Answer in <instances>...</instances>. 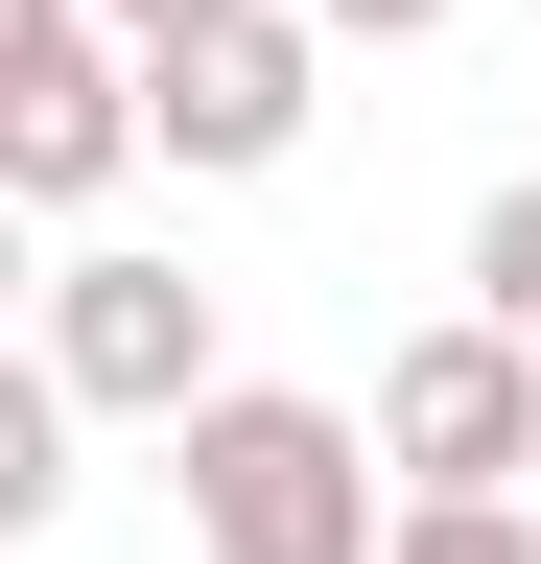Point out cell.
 <instances>
[{"label": "cell", "mask_w": 541, "mask_h": 564, "mask_svg": "<svg viewBox=\"0 0 541 564\" xmlns=\"http://www.w3.org/2000/svg\"><path fill=\"white\" fill-rule=\"evenodd\" d=\"M377 447H400V494H518V470H541V352H518L495 306L400 329V352H377Z\"/></svg>", "instance_id": "obj_5"}, {"label": "cell", "mask_w": 541, "mask_h": 564, "mask_svg": "<svg viewBox=\"0 0 541 564\" xmlns=\"http://www.w3.org/2000/svg\"><path fill=\"white\" fill-rule=\"evenodd\" d=\"M306 24H329V47H447L470 0H306Z\"/></svg>", "instance_id": "obj_9"}, {"label": "cell", "mask_w": 541, "mask_h": 564, "mask_svg": "<svg viewBox=\"0 0 541 564\" xmlns=\"http://www.w3.org/2000/svg\"><path fill=\"white\" fill-rule=\"evenodd\" d=\"M72 377H47V352H24V377H0V541H24V518H72Z\"/></svg>", "instance_id": "obj_6"}, {"label": "cell", "mask_w": 541, "mask_h": 564, "mask_svg": "<svg viewBox=\"0 0 541 564\" xmlns=\"http://www.w3.org/2000/svg\"><path fill=\"white\" fill-rule=\"evenodd\" d=\"M306 118H329V24H306V0H236V24L142 47V141H165L188 188H259Z\"/></svg>", "instance_id": "obj_3"}, {"label": "cell", "mask_w": 541, "mask_h": 564, "mask_svg": "<svg viewBox=\"0 0 541 564\" xmlns=\"http://www.w3.org/2000/svg\"><path fill=\"white\" fill-rule=\"evenodd\" d=\"M400 564H541L518 494H400Z\"/></svg>", "instance_id": "obj_8"}, {"label": "cell", "mask_w": 541, "mask_h": 564, "mask_svg": "<svg viewBox=\"0 0 541 564\" xmlns=\"http://www.w3.org/2000/svg\"><path fill=\"white\" fill-rule=\"evenodd\" d=\"M95 24H118V47H188V24H236V0H95Z\"/></svg>", "instance_id": "obj_10"}, {"label": "cell", "mask_w": 541, "mask_h": 564, "mask_svg": "<svg viewBox=\"0 0 541 564\" xmlns=\"http://www.w3.org/2000/svg\"><path fill=\"white\" fill-rule=\"evenodd\" d=\"M165 494H188V564H400L377 400H306V377H213L165 423Z\"/></svg>", "instance_id": "obj_1"}, {"label": "cell", "mask_w": 541, "mask_h": 564, "mask_svg": "<svg viewBox=\"0 0 541 564\" xmlns=\"http://www.w3.org/2000/svg\"><path fill=\"white\" fill-rule=\"evenodd\" d=\"M118 165H165V141H142V47H118L95 0H0V188H24V212H95Z\"/></svg>", "instance_id": "obj_2"}, {"label": "cell", "mask_w": 541, "mask_h": 564, "mask_svg": "<svg viewBox=\"0 0 541 564\" xmlns=\"http://www.w3.org/2000/svg\"><path fill=\"white\" fill-rule=\"evenodd\" d=\"M470 306H495V329H518V352H541V165H518V188H495V212H470Z\"/></svg>", "instance_id": "obj_7"}, {"label": "cell", "mask_w": 541, "mask_h": 564, "mask_svg": "<svg viewBox=\"0 0 541 564\" xmlns=\"http://www.w3.org/2000/svg\"><path fill=\"white\" fill-rule=\"evenodd\" d=\"M47 377H72L95 423H188V400H213V282H188V259H118V236H72V259H47Z\"/></svg>", "instance_id": "obj_4"}]
</instances>
